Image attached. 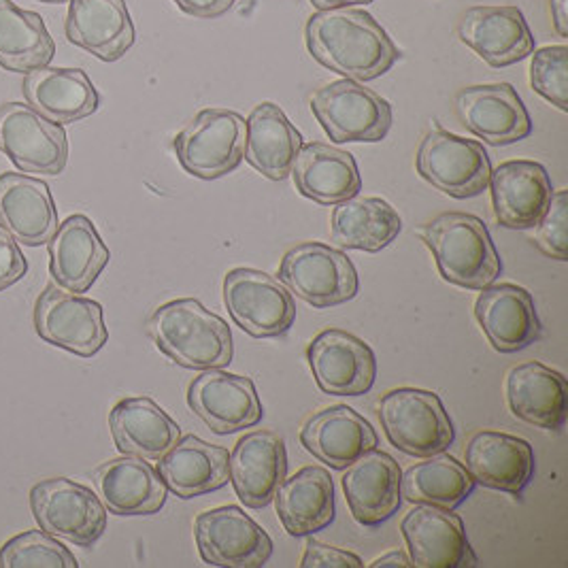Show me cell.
Wrapping results in <instances>:
<instances>
[{
	"instance_id": "6da1fadb",
	"label": "cell",
	"mask_w": 568,
	"mask_h": 568,
	"mask_svg": "<svg viewBox=\"0 0 568 568\" xmlns=\"http://www.w3.org/2000/svg\"><path fill=\"white\" fill-rule=\"evenodd\" d=\"M311 55L345 79L373 81L400 58L382 24L362 9H331L311 16L305 28Z\"/></svg>"
},
{
	"instance_id": "7a4b0ae2",
	"label": "cell",
	"mask_w": 568,
	"mask_h": 568,
	"mask_svg": "<svg viewBox=\"0 0 568 568\" xmlns=\"http://www.w3.org/2000/svg\"><path fill=\"white\" fill-rule=\"evenodd\" d=\"M148 331L155 347L183 368H224L233 362L229 324L196 298L171 301L152 313Z\"/></svg>"
},
{
	"instance_id": "3957f363",
	"label": "cell",
	"mask_w": 568,
	"mask_h": 568,
	"mask_svg": "<svg viewBox=\"0 0 568 568\" xmlns=\"http://www.w3.org/2000/svg\"><path fill=\"white\" fill-rule=\"evenodd\" d=\"M417 234L437 260L445 282L484 290L500 275V258L486 224L470 213H443Z\"/></svg>"
},
{
	"instance_id": "277c9868",
	"label": "cell",
	"mask_w": 568,
	"mask_h": 568,
	"mask_svg": "<svg viewBox=\"0 0 568 568\" xmlns=\"http://www.w3.org/2000/svg\"><path fill=\"white\" fill-rule=\"evenodd\" d=\"M379 419L389 443L415 458L445 452L456 437L439 396L428 389H392L379 403Z\"/></svg>"
},
{
	"instance_id": "5b68a950",
	"label": "cell",
	"mask_w": 568,
	"mask_h": 568,
	"mask_svg": "<svg viewBox=\"0 0 568 568\" xmlns=\"http://www.w3.org/2000/svg\"><path fill=\"white\" fill-rule=\"evenodd\" d=\"M311 111L335 143H379L392 126V106L361 81L338 79L311 97Z\"/></svg>"
},
{
	"instance_id": "8992f818",
	"label": "cell",
	"mask_w": 568,
	"mask_h": 568,
	"mask_svg": "<svg viewBox=\"0 0 568 568\" xmlns=\"http://www.w3.org/2000/svg\"><path fill=\"white\" fill-rule=\"evenodd\" d=\"M245 118L226 109H205L175 136V154L185 173L217 180L241 164L245 154Z\"/></svg>"
},
{
	"instance_id": "52a82bcc",
	"label": "cell",
	"mask_w": 568,
	"mask_h": 568,
	"mask_svg": "<svg viewBox=\"0 0 568 568\" xmlns=\"http://www.w3.org/2000/svg\"><path fill=\"white\" fill-rule=\"evenodd\" d=\"M280 282L315 310H328L358 294V273L352 260L324 243H301L280 264Z\"/></svg>"
},
{
	"instance_id": "ba28073f",
	"label": "cell",
	"mask_w": 568,
	"mask_h": 568,
	"mask_svg": "<svg viewBox=\"0 0 568 568\" xmlns=\"http://www.w3.org/2000/svg\"><path fill=\"white\" fill-rule=\"evenodd\" d=\"M417 173L452 199L479 196L490 183V155L479 141L430 130L417 150Z\"/></svg>"
},
{
	"instance_id": "9c48e42d",
	"label": "cell",
	"mask_w": 568,
	"mask_h": 568,
	"mask_svg": "<svg viewBox=\"0 0 568 568\" xmlns=\"http://www.w3.org/2000/svg\"><path fill=\"white\" fill-rule=\"evenodd\" d=\"M30 509L41 530L78 547L94 545L106 528V509L101 498L67 477L43 479L32 486Z\"/></svg>"
},
{
	"instance_id": "30bf717a",
	"label": "cell",
	"mask_w": 568,
	"mask_h": 568,
	"mask_svg": "<svg viewBox=\"0 0 568 568\" xmlns=\"http://www.w3.org/2000/svg\"><path fill=\"white\" fill-rule=\"evenodd\" d=\"M0 152L22 173L55 178L69 164L67 130L30 104H0Z\"/></svg>"
},
{
	"instance_id": "8fae6325",
	"label": "cell",
	"mask_w": 568,
	"mask_h": 568,
	"mask_svg": "<svg viewBox=\"0 0 568 568\" xmlns=\"http://www.w3.org/2000/svg\"><path fill=\"white\" fill-rule=\"evenodd\" d=\"M34 328L45 343L81 358L99 354L109 338L103 307L81 294L48 285L34 305Z\"/></svg>"
},
{
	"instance_id": "7c38bea8",
	"label": "cell",
	"mask_w": 568,
	"mask_h": 568,
	"mask_svg": "<svg viewBox=\"0 0 568 568\" xmlns=\"http://www.w3.org/2000/svg\"><path fill=\"white\" fill-rule=\"evenodd\" d=\"M224 303L234 324L256 338L284 335L296 322L287 287L256 268H234L224 277Z\"/></svg>"
},
{
	"instance_id": "4fadbf2b",
	"label": "cell",
	"mask_w": 568,
	"mask_h": 568,
	"mask_svg": "<svg viewBox=\"0 0 568 568\" xmlns=\"http://www.w3.org/2000/svg\"><path fill=\"white\" fill-rule=\"evenodd\" d=\"M194 537L201 558L213 567L260 568L273 554L266 530L234 505L199 514Z\"/></svg>"
},
{
	"instance_id": "5bb4252c",
	"label": "cell",
	"mask_w": 568,
	"mask_h": 568,
	"mask_svg": "<svg viewBox=\"0 0 568 568\" xmlns=\"http://www.w3.org/2000/svg\"><path fill=\"white\" fill-rule=\"evenodd\" d=\"M187 405L215 435H233L262 419V403L250 377L207 368L187 388Z\"/></svg>"
},
{
	"instance_id": "9a60e30c",
	"label": "cell",
	"mask_w": 568,
	"mask_h": 568,
	"mask_svg": "<svg viewBox=\"0 0 568 568\" xmlns=\"http://www.w3.org/2000/svg\"><path fill=\"white\" fill-rule=\"evenodd\" d=\"M311 373L322 392L333 396H361L373 388L377 361L373 349L338 328L322 331L307 349Z\"/></svg>"
},
{
	"instance_id": "2e32d148",
	"label": "cell",
	"mask_w": 568,
	"mask_h": 568,
	"mask_svg": "<svg viewBox=\"0 0 568 568\" xmlns=\"http://www.w3.org/2000/svg\"><path fill=\"white\" fill-rule=\"evenodd\" d=\"M412 565L419 568L477 567L465 524L449 509L417 505L400 524Z\"/></svg>"
},
{
	"instance_id": "e0dca14e",
	"label": "cell",
	"mask_w": 568,
	"mask_h": 568,
	"mask_svg": "<svg viewBox=\"0 0 568 568\" xmlns=\"http://www.w3.org/2000/svg\"><path fill=\"white\" fill-rule=\"evenodd\" d=\"M458 37L491 69L511 67L535 52V37L528 22L511 4L466 9Z\"/></svg>"
},
{
	"instance_id": "ac0fdd59",
	"label": "cell",
	"mask_w": 568,
	"mask_h": 568,
	"mask_svg": "<svg viewBox=\"0 0 568 568\" xmlns=\"http://www.w3.org/2000/svg\"><path fill=\"white\" fill-rule=\"evenodd\" d=\"M466 130L488 145H511L532 132V122L511 83L470 85L456 94Z\"/></svg>"
},
{
	"instance_id": "d6986e66",
	"label": "cell",
	"mask_w": 568,
	"mask_h": 568,
	"mask_svg": "<svg viewBox=\"0 0 568 568\" xmlns=\"http://www.w3.org/2000/svg\"><path fill=\"white\" fill-rule=\"evenodd\" d=\"M488 185L496 222L511 231L535 229L554 194L545 166L532 160L503 162L491 171Z\"/></svg>"
},
{
	"instance_id": "ffe728a7",
	"label": "cell",
	"mask_w": 568,
	"mask_h": 568,
	"mask_svg": "<svg viewBox=\"0 0 568 568\" xmlns=\"http://www.w3.org/2000/svg\"><path fill=\"white\" fill-rule=\"evenodd\" d=\"M229 470L234 491L245 507L262 509L271 505L287 475L284 439L268 430L245 435L234 445Z\"/></svg>"
},
{
	"instance_id": "44dd1931",
	"label": "cell",
	"mask_w": 568,
	"mask_h": 568,
	"mask_svg": "<svg viewBox=\"0 0 568 568\" xmlns=\"http://www.w3.org/2000/svg\"><path fill=\"white\" fill-rule=\"evenodd\" d=\"M345 470L341 484L358 524L373 528L398 511L403 503V470L389 454L371 449Z\"/></svg>"
},
{
	"instance_id": "7402d4cb",
	"label": "cell",
	"mask_w": 568,
	"mask_h": 568,
	"mask_svg": "<svg viewBox=\"0 0 568 568\" xmlns=\"http://www.w3.org/2000/svg\"><path fill=\"white\" fill-rule=\"evenodd\" d=\"M475 317L500 354H516L541 336V320L528 290L514 284L488 285L475 303Z\"/></svg>"
},
{
	"instance_id": "603a6c76",
	"label": "cell",
	"mask_w": 568,
	"mask_h": 568,
	"mask_svg": "<svg viewBox=\"0 0 568 568\" xmlns=\"http://www.w3.org/2000/svg\"><path fill=\"white\" fill-rule=\"evenodd\" d=\"M58 209L45 181L22 173L0 175V231L28 247L45 245L58 231Z\"/></svg>"
},
{
	"instance_id": "cb8c5ba5",
	"label": "cell",
	"mask_w": 568,
	"mask_h": 568,
	"mask_svg": "<svg viewBox=\"0 0 568 568\" xmlns=\"http://www.w3.org/2000/svg\"><path fill=\"white\" fill-rule=\"evenodd\" d=\"M48 247L53 282L75 294L88 292L111 258L97 226L81 213L67 217L58 226Z\"/></svg>"
},
{
	"instance_id": "d4e9b609",
	"label": "cell",
	"mask_w": 568,
	"mask_h": 568,
	"mask_svg": "<svg viewBox=\"0 0 568 568\" xmlns=\"http://www.w3.org/2000/svg\"><path fill=\"white\" fill-rule=\"evenodd\" d=\"M465 468L473 481L519 496L535 475V452L528 440L481 430L466 445Z\"/></svg>"
},
{
	"instance_id": "484cf974",
	"label": "cell",
	"mask_w": 568,
	"mask_h": 568,
	"mask_svg": "<svg viewBox=\"0 0 568 568\" xmlns=\"http://www.w3.org/2000/svg\"><path fill=\"white\" fill-rule=\"evenodd\" d=\"M64 32L73 45L103 62L126 55L136 39L126 0H69Z\"/></svg>"
},
{
	"instance_id": "4316f807",
	"label": "cell",
	"mask_w": 568,
	"mask_h": 568,
	"mask_svg": "<svg viewBox=\"0 0 568 568\" xmlns=\"http://www.w3.org/2000/svg\"><path fill=\"white\" fill-rule=\"evenodd\" d=\"M301 443L320 463L345 470L371 449H377V433L358 412L335 405L313 415L301 428Z\"/></svg>"
},
{
	"instance_id": "83f0119b",
	"label": "cell",
	"mask_w": 568,
	"mask_h": 568,
	"mask_svg": "<svg viewBox=\"0 0 568 568\" xmlns=\"http://www.w3.org/2000/svg\"><path fill=\"white\" fill-rule=\"evenodd\" d=\"M94 484L104 509L115 516H154L164 507L169 491L154 466L136 456L99 466Z\"/></svg>"
},
{
	"instance_id": "f1b7e54d",
	"label": "cell",
	"mask_w": 568,
	"mask_h": 568,
	"mask_svg": "<svg viewBox=\"0 0 568 568\" xmlns=\"http://www.w3.org/2000/svg\"><path fill=\"white\" fill-rule=\"evenodd\" d=\"M507 403L517 419L542 430H560L567 422V377L541 362L517 364L507 375Z\"/></svg>"
},
{
	"instance_id": "f546056e",
	"label": "cell",
	"mask_w": 568,
	"mask_h": 568,
	"mask_svg": "<svg viewBox=\"0 0 568 568\" xmlns=\"http://www.w3.org/2000/svg\"><path fill=\"white\" fill-rule=\"evenodd\" d=\"M22 92L27 103L55 124H73L90 118L101 97L81 69L41 67L27 73Z\"/></svg>"
},
{
	"instance_id": "4dcf8cb0",
	"label": "cell",
	"mask_w": 568,
	"mask_h": 568,
	"mask_svg": "<svg viewBox=\"0 0 568 568\" xmlns=\"http://www.w3.org/2000/svg\"><path fill=\"white\" fill-rule=\"evenodd\" d=\"M115 447L124 456L160 460L181 437L180 424L148 396L120 400L109 414Z\"/></svg>"
},
{
	"instance_id": "1f68e13d",
	"label": "cell",
	"mask_w": 568,
	"mask_h": 568,
	"mask_svg": "<svg viewBox=\"0 0 568 568\" xmlns=\"http://www.w3.org/2000/svg\"><path fill=\"white\" fill-rule=\"evenodd\" d=\"M296 190L320 205H338L358 196L361 171L349 152L326 143L303 145L294 160L292 173Z\"/></svg>"
},
{
	"instance_id": "d6a6232c",
	"label": "cell",
	"mask_w": 568,
	"mask_h": 568,
	"mask_svg": "<svg viewBox=\"0 0 568 568\" xmlns=\"http://www.w3.org/2000/svg\"><path fill=\"white\" fill-rule=\"evenodd\" d=\"M229 460V449L187 435L183 439L180 437L158 460V473L173 494L180 498H194L220 490L231 481Z\"/></svg>"
},
{
	"instance_id": "836d02e7",
	"label": "cell",
	"mask_w": 568,
	"mask_h": 568,
	"mask_svg": "<svg viewBox=\"0 0 568 568\" xmlns=\"http://www.w3.org/2000/svg\"><path fill=\"white\" fill-rule=\"evenodd\" d=\"M273 500L290 537H310L335 519V484L322 466H305L284 479Z\"/></svg>"
},
{
	"instance_id": "e575fe53",
	"label": "cell",
	"mask_w": 568,
	"mask_h": 568,
	"mask_svg": "<svg viewBox=\"0 0 568 568\" xmlns=\"http://www.w3.org/2000/svg\"><path fill=\"white\" fill-rule=\"evenodd\" d=\"M247 139L243 158L266 180L284 181L303 148V134L275 103H262L245 120Z\"/></svg>"
},
{
	"instance_id": "d590c367",
	"label": "cell",
	"mask_w": 568,
	"mask_h": 568,
	"mask_svg": "<svg viewBox=\"0 0 568 568\" xmlns=\"http://www.w3.org/2000/svg\"><path fill=\"white\" fill-rule=\"evenodd\" d=\"M403 231L398 211L384 199H349L335 205L331 233L338 247L382 252Z\"/></svg>"
},
{
	"instance_id": "8d00e7d4",
	"label": "cell",
	"mask_w": 568,
	"mask_h": 568,
	"mask_svg": "<svg viewBox=\"0 0 568 568\" xmlns=\"http://www.w3.org/2000/svg\"><path fill=\"white\" fill-rule=\"evenodd\" d=\"M55 43L43 18L20 9L13 0H0V67L9 73H30L48 67Z\"/></svg>"
},
{
	"instance_id": "74e56055",
	"label": "cell",
	"mask_w": 568,
	"mask_h": 568,
	"mask_svg": "<svg viewBox=\"0 0 568 568\" xmlns=\"http://www.w3.org/2000/svg\"><path fill=\"white\" fill-rule=\"evenodd\" d=\"M473 477L465 465L443 452L409 466L400 479V494L414 505H433L454 511L473 491Z\"/></svg>"
},
{
	"instance_id": "f35d334b",
	"label": "cell",
	"mask_w": 568,
	"mask_h": 568,
	"mask_svg": "<svg viewBox=\"0 0 568 568\" xmlns=\"http://www.w3.org/2000/svg\"><path fill=\"white\" fill-rule=\"evenodd\" d=\"M2 568H78L75 556L45 530H28L0 547Z\"/></svg>"
},
{
	"instance_id": "ab89813d",
	"label": "cell",
	"mask_w": 568,
	"mask_h": 568,
	"mask_svg": "<svg viewBox=\"0 0 568 568\" xmlns=\"http://www.w3.org/2000/svg\"><path fill=\"white\" fill-rule=\"evenodd\" d=\"M530 85L545 101L568 111V50L565 45L532 52Z\"/></svg>"
},
{
	"instance_id": "60d3db41",
	"label": "cell",
	"mask_w": 568,
	"mask_h": 568,
	"mask_svg": "<svg viewBox=\"0 0 568 568\" xmlns=\"http://www.w3.org/2000/svg\"><path fill=\"white\" fill-rule=\"evenodd\" d=\"M568 192L558 190L551 194L549 207L541 222L535 226V245L549 258L568 260Z\"/></svg>"
},
{
	"instance_id": "b9f144b4",
	"label": "cell",
	"mask_w": 568,
	"mask_h": 568,
	"mask_svg": "<svg viewBox=\"0 0 568 568\" xmlns=\"http://www.w3.org/2000/svg\"><path fill=\"white\" fill-rule=\"evenodd\" d=\"M298 567L362 568L364 565H362L361 558H358L356 554H352V551H345V549H338V547H333V545H326V542L310 539Z\"/></svg>"
},
{
	"instance_id": "7bdbcfd3",
	"label": "cell",
	"mask_w": 568,
	"mask_h": 568,
	"mask_svg": "<svg viewBox=\"0 0 568 568\" xmlns=\"http://www.w3.org/2000/svg\"><path fill=\"white\" fill-rule=\"evenodd\" d=\"M27 271L28 262L18 241L0 231V292L24 280Z\"/></svg>"
},
{
	"instance_id": "ee69618b",
	"label": "cell",
	"mask_w": 568,
	"mask_h": 568,
	"mask_svg": "<svg viewBox=\"0 0 568 568\" xmlns=\"http://www.w3.org/2000/svg\"><path fill=\"white\" fill-rule=\"evenodd\" d=\"M178 2L183 13L199 18V20H215L224 16L229 9H233L236 0H173Z\"/></svg>"
},
{
	"instance_id": "f6af8a7d",
	"label": "cell",
	"mask_w": 568,
	"mask_h": 568,
	"mask_svg": "<svg viewBox=\"0 0 568 568\" xmlns=\"http://www.w3.org/2000/svg\"><path fill=\"white\" fill-rule=\"evenodd\" d=\"M568 0H549V9H551V20L554 28L558 32V37L567 39L568 37Z\"/></svg>"
},
{
	"instance_id": "bcb514c9",
	"label": "cell",
	"mask_w": 568,
	"mask_h": 568,
	"mask_svg": "<svg viewBox=\"0 0 568 568\" xmlns=\"http://www.w3.org/2000/svg\"><path fill=\"white\" fill-rule=\"evenodd\" d=\"M371 568H405V567H414L412 565V558L407 556V554H403V551H389L386 556H382V558H377L373 565H368Z\"/></svg>"
},
{
	"instance_id": "7dc6e473",
	"label": "cell",
	"mask_w": 568,
	"mask_h": 568,
	"mask_svg": "<svg viewBox=\"0 0 568 568\" xmlns=\"http://www.w3.org/2000/svg\"><path fill=\"white\" fill-rule=\"evenodd\" d=\"M373 0H311V4L317 11H331V9H345V7H356V4H368Z\"/></svg>"
},
{
	"instance_id": "c3c4849f",
	"label": "cell",
	"mask_w": 568,
	"mask_h": 568,
	"mask_svg": "<svg viewBox=\"0 0 568 568\" xmlns=\"http://www.w3.org/2000/svg\"><path fill=\"white\" fill-rule=\"evenodd\" d=\"M39 2H45V4H60V2H69V0H39Z\"/></svg>"
}]
</instances>
